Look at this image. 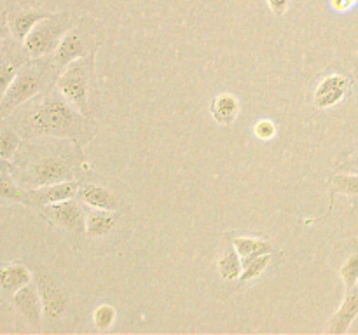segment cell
<instances>
[{
  "label": "cell",
  "instance_id": "obj_28",
  "mask_svg": "<svg viewBox=\"0 0 358 335\" xmlns=\"http://www.w3.org/2000/svg\"><path fill=\"white\" fill-rule=\"evenodd\" d=\"M338 170L345 171V173H358V143L348 154L343 156V159L338 161Z\"/></svg>",
  "mask_w": 358,
  "mask_h": 335
},
{
  "label": "cell",
  "instance_id": "obj_23",
  "mask_svg": "<svg viewBox=\"0 0 358 335\" xmlns=\"http://www.w3.org/2000/svg\"><path fill=\"white\" fill-rule=\"evenodd\" d=\"M0 199H7V201L27 206V188L17 187L14 178L10 177V170L0 173Z\"/></svg>",
  "mask_w": 358,
  "mask_h": 335
},
{
  "label": "cell",
  "instance_id": "obj_19",
  "mask_svg": "<svg viewBox=\"0 0 358 335\" xmlns=\"http://www.w3.org/2000/svg\"><path fill=\"white\" fill-rule=\"evenodd\" d=\"M31 271L23 264H7L0 267V290L13 299L14 293L31 283Z\"/></svg>",
  "mask_w": 358,
  "mask_h": 335
},
{
  "label": "cell",
  "instance_id": "obj_1",
  "mask_svg": "<svg viewBox=\"0 0 358 335\" xmlns=\"http://www.w3.org/2000/svg\"><path fill=\"white\" fill-rule=\"evenodd\" d=\"M94 131V122L51 87L17 119V133L24 138H62L84 145Z\"/></svg>",
  "mask_w": 358,
  "mask_h": 335
},
{
  "label": "cell",
  "instance_id": "obj_29",
  "mask_svg": "<svg viewBox=\"0 0 358 335\" xmlns=\"http://www.w3.org/2000/svg\"><path fill=\"white\" fill-rule=\"evenodd\" d=\"M268 6L275 16H283L290 6V0H268Z\"/></svg>",
  "mask_w": 358,
  "mask_h": 335
},
{
  "label": "cell",
  "instance_id": "obj_20",
  "mask_svg": "<svg viewBox=\"0 0 358 335\" xmlns=\"http://www.w3.org/2000/svg\"><path fill=\"white\" fill-rule=\"evenodd\" d=\"M210 110H212V117L219 124L231 126L240 115V101L234 94L220 93L213 98Z\"/></svg>",
  "mask_w": 358,
  "mask_h": 335
},
{
  "label": "cell",
  "instance_id": "obj_2",
  "mask_svg": "<svg viewBox=\"0 0 358 335\" xmlns=\"http://www.w3.org/2000/svg\"><path fill=\"white\" fill-rule=\"evenodd\" d=\"M49 142L31 149L30 159L24 164L20 178L30 188L59 181L79 180L83 174V149L79 143H65L62 138H48Z\"/></svg>",
  "mask_w": 358,
  "mask_h": 335
},
{
  "label": "cell",
  "instance_id": "obj_12",
  "mask_svg": "<svg viewBox=\"0 0 358 335\" xmlns=\"http://www.w3.org/2000/svg\"><path fill=\"white\" fill-rule=\"evenodd\" d=\"M48 16H51L48 10L30 6L28 2H14L13 9L7 14V23H9V30L13 37L23 44L31 28Z\"/></svg>",
  "mask_w": 358,
  "mask_h": 335
},
{
  "label": "cell",
  "instance_id": "obj_4",
  "mask_svg": "<svg viewBox=\"0 0 358 335\" xmlns=\"http://www.w3.org/2000/svg\"><path fill=\"white\" fill-rule=\"evenodd\" d=\"M94 54L76 59L59 72L56 89L69 103L86 117H93L96 107V84H94Z\"/></svg>",
  "mask_w": 358,
  "mask_h": 335
},
{
  "label": "cell",
  "instance_id": "obj_21",
  "mask_svg": "<svg viewBox=\"0 0 358 335\" xmlns=\"http://www.w3.org/2000/svg\"><path fill=\"white\" fill-rule=\"evenodd\" d=\"M331 187V206L338 194H345L350 198L353 208L358 206V173H334L329 177Z\"/></svg>",
  "mask_w": 358,
  "mask_h": 335
},
{
  "label": "cell",
  "instance_id": "obj_30",
  "mask_svg": "<svg viewBox=\"0 0 358 335\" xmlns=\"http://www.w3.org/2000/svg\"><path fill=\"white\" fill-rule=\"evenodd\" d=\"M357 3V0H331L332 9L338 10V13H345V10H350Z\"/></svg>",
  "mask_w": 358,
  "mask_h": 335
},
{
  "label": "cell",
  "instance_id": "obj_6",
  "mask_svg": "<svg viewBox=\"0 0 358 335\" xmlns=\"http://www.w3.org/2000/svg\"><path fill=\"white\" fill-rule=\"evenodd\" d=\"M105 30L100 23L91 17H83L76 27L70 28L62 38L56 51L52 52V63H55L58 73L76 59L84 58L87 54L96 52V49L103 44Z\"/></svg>",
  "mask_w": 358,
  "mask_h": 335
},
{
  "label": "cell",
  "instance_id": "obj_24",
  "mask_svg": "<svg viewBox=\"0 0 358 335\" xmlns=\"http://www.w3.org/2000/svg\"><path fill=\"white\" fill-rule=\"evenodd\" d=\"M21 145V135L10 126H0V157L10 161Z\"/></svg>",
  "mask_w": 358,
  "mask_h": 335
},
{
  "label": "cell",
  "instance_id": "obj_22",
  "mask_svg": "<svg viewBox=\"0 0 358 335\" xmlns=\"http://www.w3.org/2000/svg\"><path fill=\"white\" fill-rule=\"evenodd\" d=\"M271 257L273 253H266V255H261V257H255L254 260H250L248 264L243 265V272H241L240 276V281H238L236 285V290H240L241 286L248 285V283L255 281L257 278H261L262 272L268 269L269 262H271Z\"/></svg>",
  "mask_w": 358,
  "mask_h": 335
},
{
  "label": "cell",
  "instance_id": "obj_10",
  "mask_svg": "<svg viewBox=\"0 0 358 335\" xmlns=\"http://www.w3.org/2000/svg\"><path fill=\"white\" fill-rule=\"evenodd\" d=\"M42 216L58 229L65 230L76 239H83L86 222V204L79 198L65 199L55 204L42 206Z\"/></svg>",
  "mask_w": 358,
  "mask_h": 335
},
{
  "label": "cell",
  "instance_id": "obj_9",
  "mask_svg": "<svg viewBox=\"0 0 358 335\" xmlns=\"http://www.w3.org/2000/svg\"><path fill=\"white\" fill-rule=\"evenodd\" d=\"M355 79L352 73L331 70L317 77L311 89V103L317 110H329L352 96Z\"/></svg>",
  "mask_w": 358,
  "mask_h": 335
},
{
  "label": "cell",
  "instance_id": "obj_16",
  "mask_svg": "<svg viewBox=\"0 0 358 335\" xmlns=\"http://www.w3.org/2000/svg\"><path fill=\"white\" fill-rule=\"evenodd\" d=\"M213 265H215L217 278H219L222 283L231 285V283L240 281V276L241 272H243V264H241L240 253L236 251L233 241L229 239L227 234H224L222 246H220V250L217 251V257H215V262H213Z\"/></svg>",
  "mask_w": 358,
  "mask_h": 335
},
{
  "label": "cell",
  "instance_id": "obj_18",
  "mask_svg": "<svg viewBox=\"0 0 358 335\" xmlns=\"http://www.w3.org/2000/svg\"><path fill=\"white\" fill-rule=\"evenodd\" d=\"M229 239L233 241L234 248L240 253L241 264H248L250 260H254L255 257H261L266 253H282L275 244L269 241V237L266 236H238L234 232H227Z\"/></svg>",
  "mask_w": 358,
  "mask_h": 335
},
{
  "label": "cell",
  "instance_id": "obj_31",
  "mask_svg": "<svg viewBox=\"0 0 358 335\" xmlns=\"http://www.w3.org/2000/svg\"><path fill=\"white\" fill-rule=\"evenodd\" d=\"M10 168H13L10 161H6V159H2V157H0V173H2V171H6V170H10Z\"/></svg>",
  "mask_w": 358,
  "mask_h": 335
},
{
  "label": "cell",
  "instance_id": "obj_26",
  "mask_svg": "<svg viewBox=\"0 0 358 335\" xmlns=\"http://www.w3.org/2000/svg\"><path fill=\"white\" fill-rule=\"evenodd\" d=\"M17 65H21L20 63H2L0 65V101H2L3 94H6V91L9 89L10 82L14 80V77H16L17 73Z\"/></svg>",
  "mask_w": 358,
  "mask_h": 335
},
{
  "label": "cell",
  "instance_id": "obj_13",
  "mask_svg": "<svg viewBox=\"0 0 358 335\" xmlns=\"http://www.w3.org/2000/svg\"><path fill=\"white\" fill-rule=\"evenodd\" d=\"M332 267L341 278L345 292L358 286V239L336 246L332 253Z\"/></svg>",
  "mask_w": 358,
  "mask_h": 335
},
{
  "label": "cell",
  "instance_id": "obj_25",
  "mask_svg": "<svg viewBox=\"0 0 358 335\" xmlns=\"http://www.w3.org/2000/svg\"><path fill=\"white\" fill-rule=\"evenodd\" d=\"M117 320V313H115V307L110 304H101L94 309L93 313V323L96 327V330L105 332L112 327Z\"/></svg>",
  "mask_w": 358,
  "mask_h": 335
},
{
  "label": "cell",
  "instance_id": "obj_11",
  "mask_svg": "<svg viewBox=\"0 0 358 335\" xmlns=\"http://www.w3.org/2000/svg\"><path fill=\"white\" fill-rule=\"evenodd\" d=\"M77 198L87 206V208L98 209H124V201L115 194L105 181H101L96 174L86 173L79 177V188Z\"/></svg>",
  "mask_w": 358,
  "mask_h": 335
},
{
  "label": "cell",
  "instance_id": "obj_15",
  "mask_svg": "<svg viewBox=\"0 0 358 335\" xmlns=\"http://www.w3.org/2000/svg\"><path fill=\"white\" fill-rule=\"evenodd\" d=\"M13 304L30 327H34L37 332L42 330L44 311H42V300L35 283H28L27 286L17 290L13 297Z\"/></svg>",
  "mask_w": 358,
  "mask_h": 335
},
{
  "label": "cell",
  "instance_id": "obj_8",
  "mask_svg": "<svg viewBox=\"0 0 358 335\" xmlns=\"http://www.w3.org/2000/svg\"><path fill=\"white\" fill-rule=\"evenodd\" d=\"M34 276L42 300L44 321L48 325L65 323L69 320L70 309H72V302H70L66 288L55 278L51 271H48L42 265H35Z\"/></svg>",
  "mask_w": 358,
  "mask_h": 335
},
{
  "label": "cell",
  "instance_id": "obj_3",
  "mask_svg": "<svg viewBox=\"0 0 358 335\" xmlns=\"http://www.w3.org/2000/svg\"><path fill=\"white\" fill-rule=\"evenodd\" d=\"M58 75L59 73L52 59L37 58L31 59L30 63H24L17 70L16 77L0 101V121L9 117L13 112L34 100L35 96L48 91L51 84L58 79Z\"/></svg>",
  "mask_w": 358,
  "mask_h": 335
},
{
  "label": "cell",
  "instance_id": "obj_5",
  "mask_svg": "<svg viewBox=\"0 0 358 335\" xmlns=\"http://www.w3.org/2000/svg\"><path fill=\"white\" fill-rule=\"evenodd\" d=\"M135 216L128 208L124 209H98L86 206L84 222V246L93 251H105L122 239L131 229Z\"/></svg>",
  "mask_w": 358,
  "mask_h": 335
},
{
  "label": "cell",
  "instance_id": "obj_17",
  "mask_svg": "<svg viewBox=\"0 0 358 335\" xmlns=\"http://www.w3.org/2000/svg\"><path fill=\"white\" fill-rule=\"evenodd\" d=\"M358 316V286L352 290H346L345 299H343L339 309L332 314V318L329 320L327 328H325V334L332 335H345L350 330L353 321Z\"/></svg>",
  "mask_w": 358,
  "mask_h": 335
},
{
  "label": "cell",
  "instance_id": "obj_7",
  "mask_svg": "<svg viewBox=\"0 0 358 335\" xmlns=\"http://www.w3.org/2000/svg\"><path fill=\"white\" fill-rule=\"evenodd\" d=\"M70 28H72L70 13L51 14V16L44 17L31 28V31L23 40L24 54L30 56L31 59L52 56V52L56 51Z\"/></svg>",
  "mask_w": 358,
  "mask_h": 335
},
{
  "label": "cell",
  "instance_id": "obj_27",
  "mask_svg": "<svg viewBox=\"0 0 358 335\" xmlns=\"http://www.w3.org/2000/svg\"><path fill=\"white\" fill-rule=\"evenodd\" d=\"M254 135L257 136L262 142H269L276 136V124L269 119H261L259 122H255L254 126Z\"/></svg>",
  "mask_w": 358,
  "mask_h": 335
},
{
  "label": "cell",
  "instance_id": "obj_14",
  "mask_svg": "<svg viewBox=\"0 0 358 335\" xmlns=\"http://www.w3.org/2000/svg\"><path fill=\"white\" fill-rule=\"evenodd\" d=\"M77 188H79V180L59 181V184L44 185V187L27 188V206L42 208V206L65 201V199L77 198Z\"/></svg>",
  "mask_w": 358,
  "mask_h": 335
}]
</instances>
